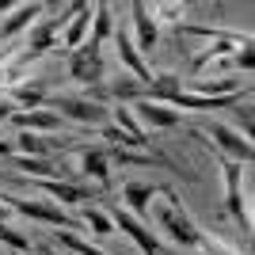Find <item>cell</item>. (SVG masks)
Listing matches in <instances>:
<instances>
[{"label": "cell", "instance_id": "6da1fadb", "mask_svg": "<svg viewBox=\"0 0 255 255\" xmlns=\"http://www.w3.org/2000/svg\"><path fill=\"white\" fill-rule=\"evenodd\" d=\"M160 194L168 198V206H156V210H152L156 225L168 233V240H175L179 248H198V244H202V233H198V229H194V221L183 213L175 191H171V187H160Z\"/></svg>", "mask_w": 255, "mask_h": 255}, {"label": "cell", "instance_id": "7a4b0ae2", "mask_svg": "<svg viewBox=\"0 0 255 255\" xmlns=\"http://www.w3.org/2000/svg\"><path fill=\"white\" fill-rule=\"evenodd\" d=\"M0 202L8 206V210L23 213V217H31V221H42V225H57V229H69L73 233L76 221L69 217L65 210H57V206H46V202H31V198H15V194H0Z\"/></svg>", "mask_w": 255, "mask_h": 255}, {"label": "cell", "instance_id": "3957f363", "mask_svg": "<svg viewBox=\"0 0 255 255\" xmlns=\"http://www.w3.org/2000/svg\"><path fill=\"white\" fill-rule=\"evenodd\" d=\"M46 103L57 107L53 115L73 118V122H80V126H107V107H99V103H88V99H69V96H53V99H46Z\"/></svg>", "mask_w": 255, "mask_h": 255}, {"label": "cell", "instance_id": "277c9868", "mask_svg": "<svg viewBox=\"0 0 255 255\" xmlns=\"http://www.w3.org/2000/svg\"><path fill=\"white\" fill-rule=\"evenodd\" d=\"M225 206H229L233 221L240 225V233H244V240H248V236H252V217H248V210H244V194H240V164H236V160L225 164Z\"/></svg>", "mask_w": 255, "mask_h": 255}, {"label": "cell", "instance_id": "5b68a950", "mask_svg": "<svg viewBox=\"0 0 255 255\" xmlns=\"http://www.w3.org/2000/svg\"><path fill=\"white\" fill-rule=\"evenodd\" d=\"M19 183L34 187V191L53 194V198H57V202H65V206H84L88 198H96V194L88 191V187H80V183H65V179H27V175H23Z\"/></svg>", "mask_w": 255, "mask_h": 255}, {"label": "cell", "instance_id": "8992f818", "mask_svg": "<svg viewBox=\"0 0 255 255\" xmlns=\"http://www.w3.org/2000/svg\"><path fill=\"white\" fill-rule=\"evenodd\" d=\"M69 73H73V80H80V84H99L103 80V57H99L96 46H80V50H73V57H69Z\"/></svg>", "mask_w": 255, "mask_h": 255}, {"label": "cell", "instance_id": "52a82bcc", "mask_svg": "<svg viewBox=\"0 0 255 255\" xmlns=\"http://www.w3.org/2000/svg\"><path fill=\"white\" fill-rule=\"evenodd\" d=\"M111 221H115V229H122V233L141 248V255H164V252H160V244H156V236H152L137 217H129L126 210H115V213H111Z\"/></svg>", "mask_w": 255, "mask_h": 255}, {"label": "cell", "instance_id": "ba28073f", "mask_svg": "<svg viewBox=\"0 0 255 255\" xmlns=\"http://www.w3.org/2000/svg\"><path fill=\"white\" fill-rule=\"evenodd\" d=\"M115 46H118V57H122V65H126L129 73H133V80H141V84L149 88V84H152V73H149V65H145V57L137 53V46H133V38H129L126 27H118Z\"/></svg>", "mask_w": 255, "mask_h": 255}, {"label": "cell", "instance_id": "9c48e42d", "mask_svg": "<svg viewBox=\"0 0 255 255\" xmlns=\"http://www.w3.org/2000/svg\"><path fill=\"white\" fill-rule=\"evenodd\" d=\"M217 145H221L229 156L236 160V164H252V141L248 137H240L236 129H229V126H221V122H210V129H206Z\"/></svg>", "mask_w": 255, "mask_h": 255}, {"label": "cell", "instance_id": "30bf717a", "mask_svg": "<svg viewBox=\"0 0 255 255\" xmlns=\"http://www.w3.org/2000/svg\"><path fill=\"white\" fill-rule=\"evenodd\" d=\"M11 126H19L23 133H53V129H61L65 126V118L61 115H53V111H11L8 118Z\"/></svg>", "mask_w": 255, "mask_h": 255}, {"label": "cell", "instance_id": "8fae6325", "mask_svg": "<svg viewBox=\"0 0 255 255\" xmlns=\"http://www.w3.org/2000/svg\"><path fill=\"white\" fill-rule=\"evenodd\" d=\"M160 187H152V183H137V179H129L126 187H122V198H126V213L129 217H149L152 213V194H156Z\"/></svg>", "mask_w": 255, "mask_h": 255}, {"label": "cell", "instance_id": "7c38bea8", "mask_svg": "<svg viewBox=\"0 0 255 255\" xmlns=\"http://www.w3.org/2000/svg\"><path fill=\"white\" fill-rule=\"evenodd\" d=\"M137 126L141 129H175L179 126V111L171 107H160V103H137Z\"/></svg>", "mask_w": 255, "mask_h": 255}, {"label": "cell", "instance_id": "4fadbf2b", "mask_svg": "<svg viewBox=\"0 0 255 255\" xmlns=\"http://www.w3.org/2000/svg\"><path fill=\"white\" fill-rule=\"evenodd\" d=\"M129 11H133V27H137V42H133L137 53H152L156 50V23H152V15H149V4L133 0Z\"/></svg>", "mask_w": 255, "mask_h": 255}, {"label": "cell", "instance_id": "5bb4252c", "mask_svg": "<svg viewBox=\"0 0 255 255\" xmlns=\"http://www.w3.org/2000/svg\"><path fill=\"white\" fill-rule=\"evenodd\" d=\"M80 168H84V175H92L103 191H111V156H107V149H84L80 152Z\"/></svg>", "mask_w": 255, "mask_h": 255}, {"label": "cell", "instance_id": "9a60e30c", "mask_svg": "<svg viewBox=\"0 0 255 255\" xmlns=\"http://www.w3.org/2000/svg\"><path fill=\"white\" fill-rule=\"evenodd\" d=\"M11 168H23L27 179H57L61 168L50 156H11Z\"/></svg>", "mask_w": 255, "mask_h": 255}, {"label": "cell", "instance_id": "2e32d148", "mask_svg": "<svg viewBox=\"0 0 255 255\" xmlns=\"http://www.w3.org/2000/svg\"><path fill=\"white\" fill-rule=\"evenodd\" d=\"M92 15H96V4H80V11L73 15V23L65 27V46H69V50H80V46H84V34H88Z\"/></svg>", "mask_w": 255, "mask_h": 255}, {"label": "cell", "instance_id": "e0dca14e", "mask_svg": "<svg viewBox=\"0 0 255 255\" xmlns=\"http://www.w3.org/2000/svg\"><path fill=\"white\" fill-rule=\"evenodd\" d=\"M38 11H42V4H19L11 19H4V23H0V38H11L15 31H23V27H27V23H31L34 15H38Z\"/></svg>", "mask_w": 255, "mask_h": 255}, {"label": "cell", "instance_id": "ac0fdd59", "mask_svg": "<svg viewBox=\"0 0 255 255\" xmlns=\"http://www.w3.org/2000/svg\"><path fill=\"white\" fill-rule=\"evenodd\" d=\"M145 92L149 88L141 84V80H133V76H118L115 84H111V96L118 99V107L126 103V99H145Z\"/></svg>", "mask_w": 255, "mask_h": 255}, {"label": "cell", "instance_id": "d6986e66", "mask_svg": "<svg viewBox=\"0 0 255 255\" xmlns=\"http://www.w3.org/2000/svg\"><path fill=\"white\" fill-rule=\"evenodd\" d=\"M92 23H96V27H92V38H88L84 46H103V38L107 34H111V4H96V15H92Z\"/></svg>", "mask_w": 255, "mask_h": 255}, {"label": "cell", "instance_id": "ffe728a7", "mask_svg": "<svg viewBox=\"0 0 255 255\" xmlns=\"http://www.w3.org/2000/svg\"><path fill=\"white\" fill-rule=\"evenodd\" d=\"M115 122H118V129H122V133H126V137H133L141 145V149H145V145H149V137H145V129L137 126V118L129 115L126 107H115Z\"/></svg>", "mask_w": 255, "mask_h": 255}, {"label": "cell", "instance_id": "44dd1931", "mask_svg": "<svg viewBox=\"0 0 255 255\" xmlns=\"http://www.w3.org/2000/svg\"><path fill=\"white\" fill-rule=\"evenodd\" d=\"M53 240H57L61 248H69L73 255H103V252H99L96 244H88V240H80V236H76V233H69V229H57V233H53Z\"/></svg>", "mask_w": 255, "mask_h": 255}, {"label": "cell", "instance_id": "7402d4cb", "mask_svg": "<svg viewBox=\"0 0 255 255\" xmlns=\"http://www.w3.org/2000/svg\"><path fill=\"white\" fill-rule=\"evenodd\" d=\"M84 221L92 225V233H96V236H111V233H115V221H111V213L99 210V206H92V202L84 206Z\"/></svg>", "mask_w": 255, "mask_h": 255}, {"label": "cell", "instance_id": "603a6c76", "mask_svg": "<svg viewBox=\"0 0 255 255\" xmlns=\"http://www.w3.org/2000/svg\"><path fill=\"white\" fill-rule=\"evenodd\" d=\"M0 244H8L11 252H23V255H27V252H31V244H34V240H31L27 233H15V229H11L8 221H0Z\"/></svg>", "mask_w": 255, "mask_h": 255}, {"label": "cell", "instance_id": "cb8c5ba5", "mask_svg": "<svg viewBox=\"0 0 255 255\" xmlns=\"http://www.w3.org/2000/svg\"><path fill=\"white\" fill-rule=\"evenodd\" d=\"M11 145H15V152H19V156H46L42 137H34V133H19Z\"/></svg>", "mask_w": 255, "mask_h": 255}, {"label": "cell", "instance_id": "d4e9b609", "mask_svg": "<svg viewBox=\"0 0 255 255\" xmlns=\"http://www.w3.org/2000/svg\"><path fill=\"white\" fill-rule=\"evenodd\" d=\"M15 103H27V111H31V107H42L46 92L42 88H15Z\"/></svg>", "mask_w": 255, "mask_h": 255}, {"label": "cell", "instance_id": "484cf974", "mask_svg": "<svg viewBox=\"0 0 255 255\" xmlns=\"http://www.w3.org/2000/svg\"><path fill=\"white\" fill-rule=\"evenodd\" d=\"M233 65L236 69H244V73H252V42H240V50H236V57H233Z\"/></svg>", "mask_w": 255, "mask_h": 255}, {"label": "cell", "instance_id": "4316f807", "mask_svg": "<svg viewBox=\"0 0 255 255\" xmlns=\"http://www.w3.org/2000/svg\"><path fill=\"white\" fill-rule=\"evenodd\" d=\"M31 255H57V252H53V244H46V240H38V244H31Z\"/></svg>", "mask_w": 255, "mask_h": 255}, {"label": "cell", "instance_id": "83f0119b", "mask_svg": "<svg viewBox=\"0 0 255 255\" xmlns=\"http://www.w3.org/2000/svg\"><path fill=\"white\" fill-rule=\"evenodd\" d=\"M15 156V145H11V141H0V160H11Z\"/></svg>", "mask_w": 255, "mask_h": 255}, {"label": "cell", "instance_id": "f1b7e54d", "mask_svg": "<svg viewBox=\"0 0 255 255\" xmlns=\"http://www.w3.org/2000/svg\"><path fill=\"white\" fill-rule=\"evenodd\" d=\"M4 118H11V107L8 103H0V122H4Z\"/></svg>", "mask_w": 255, "mask_h": 255}, {"label": "cell", "instance_id": "f546056e", "mask_svg": "<svg viewBox=\"0 0 255 255\" xmlns=\"http://www.w3.org/2000/svg\"><path fill=\"white\" fill-rule=\"evenodd\" d=\"M4 217H8V206H4V202H0V221H4Z\"/></svg>", "mask_w": 255, "mask_h": 255}, {"label": "cell", "instance_id": "4dcf8cb0", "mask_svg": "<svg viewBox=\"0 0 255 255\" xmlns=\"http://www.w3.org/2000/svg\"><path fill=\"white\" fill-rule=\"evenodd\" d=\"M11 8V4H8V0H0V11H8Z\"/></svg>", "mask_w": 255, "mask_h": 255}, {"label": "cell", "instance_id": "1f68e13d", "mask_svg": "<svg viewBox=\"0 0 255 255\" xmlns=\"http://www.w3.org/2000/svg\"><path fill=\"white\" fill-rule=\"evenodd\" d=\"M0 179H8V175H4V171H0Z\"/></svg>", "mask_w": 255, "mask_h": 255}]
</instances>
